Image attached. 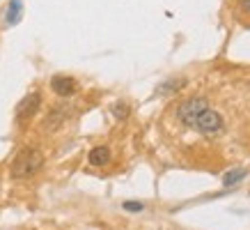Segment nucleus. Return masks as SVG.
<instances>
[{"mask_svg": "<svg viewBox=\"0 0 250 230\" xmlns=\"http://www.w3.org/2000/svg\"><path fill=\"white\" fill-rule=\"evenodd\" d=\"M23 16V0H12L5 9V23L7 25H16Z\"/></svg>", "mask_w": 250, "mask_h": 230, "instance_id": "obj_8", "label": "nucleus"}, {"mask_svg": "<svg viewBox=\"0 0 250 230\" xmlns=\"http://www.w3.org/2000/svg\"><path fill=\"white\" fill-rule=\"evenodd\" d=\"M87 161H90L92 166H108L110 163V150L106 145L92 147L90 154H87Z\"/></svg>", "mask_w": 250, "mask_h": 230, "instance_id": "obj_7", "label": "nucleus"}, {"mask_svg": "<svg viewBox=\"0 0 250 230\" xmlns=\"http://www.w3.org/2000/svg\"><path fill=\"white\" fill-rule=\"evenodd\" d=\"M248 175V170L246 168H234V170H228L225 175H223V184L225 186H234V184H239L243 180V177Z\"/></svg>", "mask_w": 250, "mask_h": 230, "instance_id": "obj_9", "label": "nucleus"}, {"mask_svg": "<svg viewBox=\"0 0 250 230\" xmlns=\"http://www.w3.org/2000/svg\"><path fill=\"white\" fill-rule=\"evenodd\" d=\"M184 85H186V78H174V81H167L159 88V94H170V92H177L182 90Z\"/></svg>", "mask_w": 250, "mask_h": 230, "instance_id": "obj_10", "label": "nucleus"}, {"mask_svg": "<svg viewBox=\"0 0 250 230\" xmlns=\"http://www.w3.org/2000/svg\"><path fill=\"white\" fill-rule=\"evenodd\" d=\"M241 9L243 12H250V0H241Z\"/></svg>", "mask_w": 250, "mask_h": 230, "instance_id": "obj_13", "label": "nucleus"}, {"mask_svg": "<svg viewBox=\"0 0 250 230\" xmlns=\"http://www.w3.org/2000/svg\"><path fill=\"white\" fill-rule=\"evenodd\" d=\"M69 115H71V108H69L67 104H62V106H55L51 113L46 115L44 129H46V131H55L58 127H62V124H64V120H67Z\"/></svg>", "mask_w": 250, "mask_h": 230, "instance_id": "obj_6", "label": "nucleus"}, {"mask_svg": "<svg viewBox=\"0 0 250 230\" xmlns=\"http://www.w3.org/2000/svg\"><path fill=\"white\" fill-rule=\"evenodd\" d=\"M39 108H42V94H39V92H30V94H25V97L19 101L16 117H19V120H30L32 115L39 113Z\"/></svg>", "mask_w": 250, "mask_h": 230, "instance_id": "obj_4", "label": "nucleus"}, {"mask_svg": "<svg viewBox=\"0 0 250 230\" xmlns=\"http://www.w3.org/2000/svg\"><path fill=\"white\" fill-rule=\"evenodd\" d=\"M51 90H53L58 97H71V94H76L78 83H76V78L58 74V76L51 78Z\"/></svg>", "mask_w": 250, "mask_h": 230, "instance_id": "obj_5", "label": "nucleus"}, {"mask_svg": "<svg viewBox=\"0 0 250 230\" xmlns=\"http://www.w3.org/2000/svg\"><path fill=\"white\" fill-rule=\"evenodd\" d=\"M122 207H124L126 212H143V209H145L143 203H136V200H126V203H124Z\"/></svg>", "mask_w": 250, "mask_h": 230, "instance_id": "obj_12", "label": "nucleus"}, {"mask_svg": "<svg viewBox=\"0 0 250 230\" xmlns=\"http://www.w3.org/2000/svg\"><path fill=\"white\" fill-rule=\"evenodd\" d=\"M207 108H209V99H207V97H190V99H186V101L179 104V108H177V117H179V122H182L184 127L195 129L197 117L205 113Z\"/></svg>", "mask_w": 250, "mask_h": 230, "instance_id": "obj_2", "label": "nucleus"}, {"mask_svg": "<svg viewBox=\"0 0 250 230\" xmlns=\"http://www.w3.org/2000/svg\"><path fill=\"white\" fill-rule=\"evenodd\" d=\"M195 129L200 131L202 136H216V134H220V131L225 129V120H223V115H220L218 111L207 108L205 113L197 117Z\"/></svg>", "mask_w": 250, "mask_h": 230, "instance_id": "obj_3", "label": "nucleus"}, {"mask_svg": "<svg viewBox=\"0 0 250 230\" xmlns=\"http://www.w3.org/2000/svg\"><path fill=\"white\" fill-rule=\"evenodd\" d=\"M42 166H44V154L37 147H23L12 161L9 175H12V180H25V177L35 175Z\"/></svg>", "mask_w": 250, "mask_h": 230, "instance_id": "obj_1", "label": "nucleus"}, {"mask_svg": "<svg viewBox=\"0 0 250 230\" xmlns=\"http://www.w3.org/2000/svg\"><path fill=\"white\" fill-rule=\"evenodd\" d=\"M129 113H131V108L126 106L124 101H117V104L113 106V115L117 117V120H126V117H129Z\"/></svg>", "mask_w": 250, "mask_h": 230, "instance_id": "obj_11", "label": "nucleus"}]
</instances>
